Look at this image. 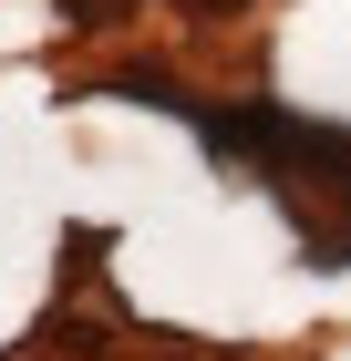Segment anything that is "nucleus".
Instances as JSON below:
<instances>
[{
    "label": "nucleus",
    "mask_w": 351,
    "mask_h": 361,
    "mask_svg": "<svg viewBox=\"0 0 351 361\" xmlns=\"http://www.w3.org/2000/svg\"><path fill=\"white\" fill-rule=\"evenodd\" d=\"M331 166H351V145H331ZM341 186H351V176H341ZM331 248H351V227H341V238H331Z\"/></svg>",
    "instance_id": "nucleus-1"
},
{
    "label": "nucleus",
    "mask_w": 351,
    "mask_h": 361,
    "mask_svg": "<svg viewBox=\"0 0 351 361\" xmlns=\"http://www.w3.org/2000/svg\"><path fill=\"white\" fill-rule=\"evenodd\" d=\"M196 11H227V0H196Z\"/></svg>",
    "instance_id": "nucleus-2"
}]
</instances>
